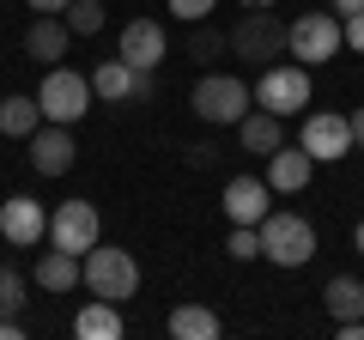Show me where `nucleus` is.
Segmentation results:
<instances>
[{
  "label": "nucleus",
  "mask_w": 364,
  "mask_h": 340,
  "mask_svg": "<svg viewBox=\"0 0 364 340\" xmlns=\"http://www.w3.org/2000/svg\"><path fill=\"white\" fill-rule=\"evenodd\" d=\"M85 286H91V298L128 304L134 292H140V262H134V249L91 243V249H85Z\"/></svg>",
  "instance_id": "1"
},
{
  "label": "nucleus",
  "mask_w": 364,
  "mask_h": 340,
  "mask_svg": "<svg viewBox=\"0 0 364 340\" xmlns=\"http://www.w3.org/2000/svg\"><path fill=\"white\" fill-rule=\"evenodd\" d=\"M188 104H195V116L213 122V128H237V122L255 110V92H249L237 73H207V79L195 85V97H188Z\"/></svg>",
  "instance_id": "2"
},
{
  "label": "nucleus",
  "mask_w": 364,
  "mask_h": 340,
  "mask_svg": "<svg viewBox=\"0 0 364 340\" xmlns=\"http://www.w3.org/2000/svg\"><path fill=\"white\" fill-rule=\"evenodd\" d=\"M255 231H261V255L273 267H310V255H316L310 219H298V213H267Z\"/></svg>",
  "instance_id": "3"
},
{
  "label": "nucleus",
  "mask_w": 364,
  "mask_h": 340,
  "mask_svg": "<svg viewBox=\"0 0 364 340\" xmlns=\"http://www.w3.org/2000/svg\"><path fill=\"white\" fill-rule=\"evenodd\" d=\"M346 49V25H340V13H304L286 25V55L304 67H322L328 55Z\"/></svg>",
  "instance_id": "4"
},
{
  "label": "nucleus",
  "mask_w": 364,
  "mask_h": 340,
  "mask_svg": "<svg viewBox=\"0 0 364 340\" xmlns=\"http://www.w3.org/2000/svg\"><path fill=\"white\" fill-rule=\"evenodd\" d=\"M255 92V110H273V116H298L310 104V67L304 61H273L261 67V79L249 85Z\"/></svg>",
  "instance_id": "5"
},
{
  "label": "nucleus",
  "mask_w": 364,
  "mask_h": 340,
  "mask_svg": "<svg viewBox=\"0 0 364 340\" xmlns=\"http://www.w3.org/2000/svg\"><path fill=\"white\" fill-rule=\"evenodd\" d=\"M37 104H43V122H67V128H73V122L85 116L91 104H97V92H91V79H85V73H73V67L55 61L49 79L37 85Z\"/></svg>",
  "instance_id": "6"
},
{
  "label": "nucleus",
  "mask_w": 364,
  "mask_h": 340,
  "mask_svg": "<svg viewBox=\"0 0 364 340\" xmlns=\"http://www.w3.org/2000/svg\"><path fill=\"white\" fill-rule=\"evenodd\" d=\"M225 49L243 55V61L255 67H273L279 55H286V25H279V13H243V25H231V37H225Z\"/></svg>",
  "instance_id": "7"
},
{
  "label": "nucleus",
  "mask_w": 364,
  "mask_h": 340,
  "mask_svg": "<svg viewBox=\"0 0 364 340\" xmlns=\"http://www.w3.org/2000/svg\"><path fill=\"white\" fill-rule=\"evenodd\" d=\"M49 243L67 249V255H85L91 243H104V219H97V207H91L85 195L61 201V207L49 213Z\"/></svg>",
  "instance_id": "8"
},
{
  "label": "nucleus",
  "mask_w": 364,
  "mask_h": 340,
  "mask_svg": "<svg viewBox=\"0 0 364 340\" xmlns=\"http://www.w3.org/2000/svg\"><path fill=\"white\" fill-rule=\"evenodd\" d=\"M298 146L316 158V164H340L352 152V116H334V110H310L298 128Z\"/></svg>",
  "instance_id": "9"
},
{
  "label": "nucleus",
  "mask_w": 364,
  "mask_h": 340,
  "mask_svg": "<svg viewBox=\"0 0 364 340\" xmlns=\"http://www.w3.org/2000/svg\"><path fill=\"white\" fill-rule=\"evenodd\" d=\"M0 237L13 249H37L49 237V213L37 207V195H6L0 201Z\"/></svg>",
  "instance_id": "10"
},
{
  "label": "nucleus",
  "mask_w": 364,
  "mask_h": 340,
  "mask_svg": "<svg viewBox=\"0 0 364 340\" xmlns=\"http://www.w3.org/2000/svg\"><path fill=\"white\" fill-rule=\"evenodd\" d=\"M164 49H170V37H164V25H158V18H128V25H122L116 55L134 67V73H152V67L164 61Z\"/></svg>",
  "instance_id": "11"
},
{
  "label": "nucleus",
  "mask_w": 364,
  "mask_h": 340,
  "mask_svg": "<svg viewBox=\"0 0 364 340\" xmlns=\"http://www.w3.org/2000/svg\"><path fill=\"white\" fill-rule=\"evenodd\" d=\"M273 188H267V176H231L225 183V219L231 225H261L273 213Z\"/></svg>",
  "instance_id": "12"
},
{
  "label": "nucleus",
  "mask_w": 364,
  "mask_h": 340,
  "mask_svg": "<svg viewBox=\"0 0 364 340\" xmlns=\"http://www.w3.org/2000/svg\"><path fill=\"white\" fill-rule=\"evenodd\" d=\"M73 134H67V122H49V128L31 134V164H37V176H67L73 170Z\"/></svg>",
  "instance_id": "13"
},
{
  "label": "nucleus",
  "mask_w": 364,
  "mask_h": 340,
  "mask_svg": "<svg viewBox=\"0 0 364 340\" xmlns=\"http://www.w3.org/2000/svg\"><path fill=\"white\" fill-rule=\"evenodd\" d=\"M67 43H73V31H67L61 13H37V18H31V31H25V55H31V61H43V67L61 61Z\"/></svg>",
  "instance_id": "14"
},
{
  "label": "nucleus",
  "mask_w": 364,
  "mask_h": 340,
  "mask_svg": "<svg viewBox=\"0 0 364 340\" xmlns=\"http://www.w3.org/2000/svg\"><path fill=\"white\" fill-rule=\"evenodd\" d=\"M310 170H316V158L304 146H279V152H267V188L273 195H298V188H310Z\"/></svg>",
  "instance_id": "15"
},
{
  "label": "nucleus",
  "mask_w": 364,
  "mask_h": 340,
  "mask_svg": "<svg viewBox=\"0 0 364 340\" xmlns=\"http://www.w3.org/2000/svg\"><path fill=\"white\" fill-rule=\"evenodd\" d=\"M237 140H243V152H279L286 146V116H273V110H249L243 122H237Z\"/></svg>",
  "instance_id": "16"
},
{
  "label": "nucleus",
  "mask_w": 364,
  "mask_h": 340,
  "mask_svg": "<svg viewBox=\"0 0 364 340\" xmlns=\"http://www.w3.org/2000/svg\"><path fill=\"white\" fill-rule=\"evenodd\" d=\"M79 280H85V255H67V249H43L37 255V286L43 292H73Z\"/></svg>",
  "instance_id": "17"
},
{
  "label": "nucleus",
  "mask_w": 364,
  "mask_h": 340,
  "mask_svg": "<svg viewBox=\"0 0 364 340\" xmlns=\"http://www.w3.org/2000/svg\"><path fill=\"white\" fill-rule=\"evenodd\" d=\"M122 328H128V322H122V304H109V298H91L85 310L73 316V334L79 340H122Z\"/></svg>",
  "instance_id": "18"
},
{
  "label": "nucleus",
  "mask_w": 364,
  "mask_h": 340,
  "mask_svg": "<svg viewBox=\"0 0 364 340\" xmlns=\"http://www.w3.org/2000/svg\"><path fill=\"white\" fill-rule=\"evenodd\" d=\"M322 298H328V316H334V322H358L364 316V280L358 274H334L322 286Z\"/></svg>",
  "instance_id": "19"
},
{
  "label": "nucleus",
  "mask_w": 364,
  "mask_h": 340,
  "mask_svg": "<svg viewBox=\"0 0 364 340\" xmlns=\"http://www.w3.org/2000/svg\"><path fill=\"white\" fill-rule=\"evenodd\" d=\"M37 128H43V104H37V97H25V92L0 97V134H13V140H31Z\"/></svg>",
  "instance_id": "20"
},
{
  "label": "nucleus",
  "mask_w": 364,
  "mask_h": 340,
  "mask_svg": "<svg viewBox=\"0 0 364 340\" xmlns=\"http://www.w3.org/2000/svg\"><path fill=\"white\" fill-rule=\"evenodd\" d=\"M164 328H170L176 340H219V328H225V322L207 310V304H176Z\"/></svg>",
  "instance_id": "21"
},
{
  "label": "nucleus",
  "mask_w": 364,
  "mask_h": 340,
  "mask_svg": "<svg viewBox=\"0 0 364 340\" xmlns=\"http://www.w3.org/2000/svg\"><path fill=\"white\" fill-rule=\"evenodd\" d=\"M91 92L104 97V104H122V97H134V67L122 61V55L97 61V67H91Z\"/></svg>",
  "instance_id": "22"
},
{
  "label": "nucleus",
  "mask_w": 364,
  "mask_h": 340,
  "mask_svg": "<svg viewBox=\"0 0 364 340\" xmlns=\"http://www.w3.org/2000/svg\"><path fill=\"white\" fill-rule=\"evenodd\" d=\"M31 304V286L25 274H13V267H0V322H18V310Z\"/></svg>",
  "instance_id": "23"
},
{
  "label": "nucleus",
  "mask_w": 364,
  "mask_h": 340,
  "mask_svg": "<svg viewBox=\"0 0 364 340\" xmlns=\"http://www.w3.org/2000/svg\"><path fill=\"white\" fill-rule=\"evenodd\" d=\"M67 31L73 37H91V31H104V0H67Z\"/></svg>",
  "instance_id": "24"
},
{
  "label": "nucleus",
  "mask_w": 364,
  "mask_h": 340,
  "mask_svg": "<svg viewBox=\"0 0 364 340\" xmlns=\"http://www.w3.org/2000/svg\"><path fill=\"white\" fill-rule=\"evenodd\" d=\"M225 249H231V262H255L261 255V231L255 225H231V243Z\"/></svg>",
  "instance_id": "25"
},
{
  "label": "nucleus",
  "mask_w": 364,
  "mask_h": 340,
  "mask_svg": "<svg viewBox=\"0 0 364 340\" xmlns=\"http://www.w3.org/2000/svg\"><path fill=\"white\" fill-rule=\"evenodd\" d=\"M213 6H219V0H170V18H182V25H200Z\"/></svg>",
  "instance_id": "26"
},
{
  "label": "nucleus",
  "mask_w": 364,
  "mask_h": 340,
  "mask_svg": "<svg viewBox=\"0 0 364 340\" xmlns=\"http://www.w3.org/2000/svg\"><path fill=\"white\" fill-rule=\"evenodd\" d=\"M219 49H225V37H219V31H200V37H195V61H213Z\"/></svg>",
  "instance_id": "27"
},
{
  "label": "nucleus",
  "mask_w": 364,
  "mask_h": 340,
  "mask_svg": "<svg viewBox=\"0 0 364 340\" xmlns=\"http://www.w3.org/2000/svg\"><path fill=\"white\" fill-rule=\"evenodd\" d=\"M340 25H346V49H358V55H364V13L340 18Z\"/></svg>",
  "instance_id": "28"
},
{
  "label": "nucleus",
  "mask_w": 364,
  "mask_h": 340,
  "mask_svg": "<svg viewBox=\"0 0 364 340\" xmlns=\"http://www.w3.org/2000/svg\"><path fill=\"white\" fill-rule=\"evenodd\" d=\"M31 13H67V0H25Z\"/></svg>",
  "instance_id": "29"
},
{
  "label": "nucleus",
  "mask_w": 364,
  "mask_h": 340,
  "mask_svg": "<svg viewBox=\"0 0 364 340\" xmlns=\"http://www.w3.org/2000/svg\"><path fill=\"white\" fill-rule=\"evenodd\" d=\"M334 13H340V18H352V13H364V0H334Z\"/></svg>",
  "instance_id": "30"
},
{
  "label": "nucleus",
  "mask_w": 364,
  "mask_h": 340,
  "mask_svg": "<svg viewBox=\"0 0 364 340\" xmlns=\"http://www.w3.org/2000/svg\"><path fill=\"white\" fill-rule=\"evenodd\" d=\"M352 146H364V104H358V116H352Z\"/></svg>",
  "instance_id": "31"
},
{
  "label": "nucleus",
  "mask_w": 364,
  "mask_h": 340,
  "mask_svg": "<svg viewBox=\"0 0 364 340\" xmlns=\"http://www.w3.org/2000/svg\"><path fill=\"white\" fill-rule=\"evenodd\" d=\"M237 6H249V13H267V6H279V0H237Z\"/></svg>",
  "instance_id": "32"
},
{
  "label": "nucleus",
  "mask_w": 364,
  "mask_h": 340,
  "mask_svg": "<svg viewBox=\"0 0 364 340\" xmlns=\"http://www.w3.org/2000/svg\"><path fill=\"white\" fill-rule=\"evenodd\" d=\"M352 243H358V255H364V219H358V231H352Z\"/></svg>",
  "instance_id": "33"
}]
</instances>
